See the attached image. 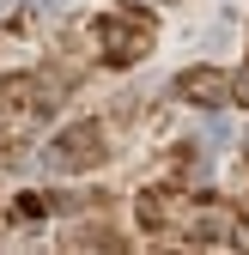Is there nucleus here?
Segmentation results:
<instances>
[{
    "instance_id": "obj_1",
    "label": "nucleus",
    "mask_w": 249,
    "mask_h": 255,
    "mask_svg": "<svg viewBox=\"0 0 249 255\" xmlns=\"http://www.w3.org/2000/svg\"><path fill=\"white\" fill-rule=\"evenodd\" d=\"M79 37H85L98 67H134V61H146L152 43H158V18L146 6H128V0H122V6L98 12L91 24H79Z\"/></svg>"
},
{
    "instance_id": "obj_2",
    "label": "nucleus",
    "mask_w": 249,
    "mask_h": 255,
    "mask_svg": "<svg viewBox=\"0 0 249 255\" xmlns=\"http://www.w3.org/2000/svg\"><path fill=\"white\" fill-rule=\"evenodd\" d=\"M110 158V122H73V128H61V134L49 140V152H43V164L49 170H61V176H79V170H98Z\"/></svg>"
},
{
    "instance_id": "obj_3",
    "label": "nucleus",
    "mask_w": 249,
    "mask_h": 255,
    "mask_svg": "<svg viewBox=\"0 0 249 255\" xmlns=\"http://www.w3.org/2000/svg\"><path fill=\"white\" fill-rule=\"evenodd\" d=\"M189 213H195V195L182 188V176L140 188V201H134V219H140V231H146V237H182Z\"/></svg>"
},
{
    "instance_id": "obj_4",
    "label": "nucleus",
    "mask_w": 249,
    "mask_h": 255,
    "mask_svg": "<svg viewBox=\"0 0 249 255\" xmlns=\"http://www.w3.org/2000/svg\"><path fill=\"white\" fill-rule=\"evenodd\" d=\"M170 91L182 104H195V110H225V104H237V73H225V67H189V73H176Z\"/></svg>"
},
{
    "instance_id": "obj_5",
    "label": "nucleus",
    "mask_w": 249,
    "mask_h": 255,
    "mask_svg": "<svg viewBox=\"0 0 249 255\" xmlns=\"http://www.w3.org/2000/svg\"><path fill=\"white\" fill-rule=\"evenodd\" d=\"M55 213V195H43V188H24V195L12 201V219L18 225H37V219H49Z\"/></svg>"
},
{
    "instance_id": "obj_6",
    "label": "nucleus",
    "mask_w": 249,
    "mask_h": 255,
    "mask_svg": "<svg viewBox=\"0 0 249 255\" xmlns=\"http://www.w3.org/2000/svg\"><path fill=\"white\" fill-rule=\"evenodd\" d=\"M67 243H73V249H79V243H104V249H116L122 237H116L110 225H79V231H67Z\"/></svg>"
},
{
    "instance_id": "obj_7",
    "label": "nucleus",
    "mask_w": 249,
    "mask_h": 255,
    "mask_svg": "<svg viewBox=\"0 0 249 255\" xmlns=\"http://www.w3.org/2000/svg\"><path fill=\"white\" fill-rule=\"evenodd\" d=\"M243 231H249V201H243Z\"/></svg>"
}]
</instances>
